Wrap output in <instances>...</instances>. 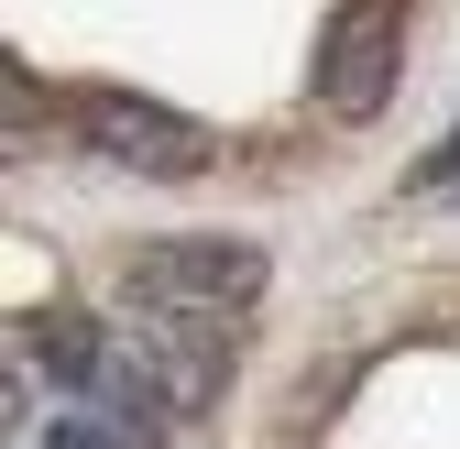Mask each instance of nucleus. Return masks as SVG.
Wrapping results in <instances>:
<instances>
[{
	"label": "nucleus",
	"mask_w": 460,
	"mask_h": 449,
	"mask_svg": "<svg viewBox=\"0 0 460 449\" xmlns=\"http://www.w3.org/2000/svg\"><path fill=\"white\" fill-rule=\"evenodd\" d=\"M44 449H99V427H88V417H66V427H44Z\"/></svg>",
	"instance_id": "obj_7"
},
{
	"label": "nucleus",
	"mask_w": 460,
	"mask_h": 449,
	"mask_svg": "<svg viewBox=\"0 0 460 449\" xmlns=\"http://www.w3.org/2000/svg\"><path fill=\"white\" fill-rule=\"evenodd\" d=\"M230 318H187V307H143V329L121 351H110V417H121L132 438L154 427H176V417H208L219 406V383H230V340H219Z\"/></svg>",
	"instance_id": "obj_1"
},
{
	"label": "nucleus",
	"mask_w": 460,
	"mask_h": 449,
	"mask_svg": "<svg viewBox=\"0 0 460 449\" xmlns=\"http://www.w3.org/2000/svg\"><path fill=\"white\" fill-rule=\"evenodd\" d=\"M132 296L143 307H187V318H242L263 296V252L230 231H176L132 252Z\"/></svg>",
	"instance_id": "obj_2"
},
{
	"label": "nucleus",
	"mask_w": 460,
	"mask_h": 449,
	"mask_svg": "<svg viewBox=\"0 0 460 449\" xmlns=\"http://www.w3.org/2000/svg\"><path fill=\"white\" fill-rule=\"evenodd\" d=\"M417 187H460V132H449V143H438V154L417 164Z\"/></svg>",
	"instance_id": "obj_6"
},
{
	"label": "nucleus",
	"mask_w": 460,
	"mask_h": 449,
	"mask_svg": "<svg viewBox=\"0 0 460 449\" xmlns=\"http://www.w3.org/2000/svg\"><path fill=\"white\" fill-rule=\"evenodd\" d=\"M110 351H121V340H110L88 307H44V318H33V362H44L55 383H77V395L110 383Z\"/></svg>",
	"instance_id": "obj_5"
},
{
	"label": "nucleus",
	"mask_w": 460,
	"mask_h": 449,
	"mask_svg": "<svg viewBox=\"0 0 460 449\" xmlns=\"http://www.w3.org/2000/svg\"><path fill=\"white\" fill-rule=\"evenodd\" d=\"M66 121H77V143H88V154L132 164V176H198V164H208V132L187 121V110L132 99V88H88Z\"/></svg>",
	"instance_id": "obj_4"
},
{
	"label": "nucleus",
	"mask_w": 460,
	"mask_h": 449,
	"mask_svg": "<svg viewBox=\"0 0 460 449\" xmlns=\"http://www.w3.org/2000/svg\"><path fill=\"white\" fill-rule=\"evenodd\" d=\"M394 66H406V12L394 0H340L329 33H318V110L373 121L394 99Z\"/></svg>",
	"instance_id": "obj_3"
}]
</instances>
